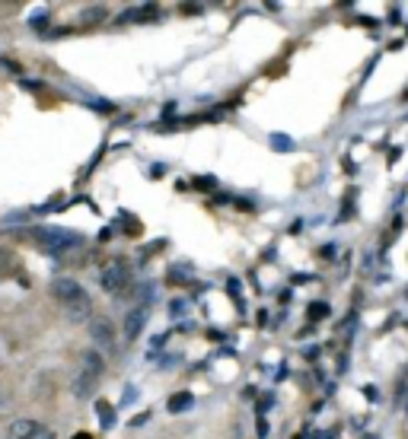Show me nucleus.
Segmentation results:
<instances>
[{
	"label": "nucleus",
	"mask_w": 408,
	"mask_h": 439,
	"mask_svg": "<svg viewBox=\"0 0 408 439\" xmlns=\"http://www.w3.org/2000/svg\"><path fill=\"white\" fill-rule=\"evenodd\" d=\"M51 296L61 302L64 316H67L70 322H86V318H90L93 299L74 277H55V281H51Z\"/></svg>",
	"instance_id": "f257e3e1"
},
{
	"label": "nucleus",
	"mask_w": 408,
	"mask_h": 439,
	"mask_svg": "<svg viewBox=\"0 0 408 439\" xmlns=\"http://www.w3.org/2000/svg\"><path fill=\"white\" fill-rule=\"evenodd\" d=\"M103 370H105L103 353H99V350H86L84 360H80V370H77V376H74V395L77 398H90L93 391H96L99 379H103Z\"/></svg>",
	"instance_id": "f03ea898"
},
{
	"label": "nucleus",
	"mask_w": 408,
	"mask_h": 439,
	"mask_svg": "<svg viewBox=\"0 0 408 439\" xmlns=\"http://www.w3.org/2000/svg\"><path fill=\"white\" fill-rule=\"evenodd\" d=\"M32 239L42 242L45 248H51V252H70V248H80V236L70 233V229H58V227H39L32 229Z\"/></svg>",
	"instance_id": "7ed1b4c3"
},
{
	"label": "nucleus",
	"mask_w": 408,
	"mask_h": 439,
	"mask_svg": "<svg viewBox=\"0 0 408 439\" xmlns=\"http://www.w3.org/2000/svg\"><path fill=\"white\" fill-rule=\"evenodd\" d=\"M99 283H103L105 293L118 296L128 283H131V271H128L125 261H109V264L103 268V274H99Z\"/></svg>",
	"instance_id": "20e7f679"
},
{
	"label": "nucleus",
	"mask_w": 408,
	"mask_h": 439,
	"mask_svg": "<svg viewBox=\"0 0 408 439\" xmlns=\"http://www.w3.org/2000/svg\"><path fill=\"white\" fill-rule=\"evenodd\" d=\"M90 337L105 350H115V331H112V322L109 318H96L90 322Z\"/></svg>",
	"instance_id": "39448f33"
},
{
	"label": "nucleus",
	"mask_w": 408,
	"mask_h": 439,
	"mask_svg": "<svg viewBox=\"0 0 408 439\" xmlns=\"http://www.w3.org/2000/svg\"><path fill=\"white\" fill-rule=\"evenodd\" d=\"M147 316H150V309H147V306H138V309H131L125 316V337H128V341H134V337L144 331Z\"/></svg>",
	"instance_id": "423d86ee"
},
{
	"label": "nucleus",
	"mask_w": 408,
	"mask_h": 439,
	"mask_svg": "<svg viewBox=\"0 0 408 439\" xmlns=\"http://www.w3.org/2000/svg\"><path fill=\"white\" fill-rule=\"evenodd\" d=\"M39 433H42V426L35 420H16L13 430H10V439H35Z\"/></svg>",
	"instance_id": "0eeeda50"
},
{
	"label": "nucleus",
	"mask_w": 408,
	"mask_h": 439,
	"mask_svg": "<svg viewBox=\"0 0 408 439\" xmlns=\"http://www.w3.org/2000/svg\"><path fill=\"white\" fill-rule=\"evenodd\" d=\"M192 405H195V401H192V395H188V391H182V395H173V398H169V411H173V414L188 411Z\"/></svg>",
	"instance_id": "6e6552de"
},
{
	"label": "nucleus",
	"mask_w": 408,
	"mask_h": 439,
	"mask_svg": "<svg viewBox=\"0 0 408 439\" xmlns=\"http://www.w3.org/2000/svg\"><path fill=\"white\" fill-rule=\"evenodd\" d=\"M96 414H99V420H103L105 430H109V426H115V411H112L109 401H96Z\"/></svg>",
	"instance_id": "1a4fd4ad"
},
{
	"label": "nucleus",
	"mask_w": 408,
	"mask_h": 439,
	"mask_svg": "<svg viewBox=\"0 0 408 439\" xmlns=\"http://www.w3.org/2000/svg\"><path fill=\"white\" fill-rule=\"evenodd\" d=\"M157 16V7H138V10H125V20H150Z\"/></svg>",
	"instance_id": "9d476101"
},
{
	"label": "nucleus",
	"mask_w": 408,
	"mask_h": 439,
	"mask_svg": "<svg viewBox=\"0 0 408 439\" xmlns=\"http://www.w3.org/2000/svg\"><path fill=\"white\" fill-rule=\"evenodd\" d=\"M10 268H13V258H10V252H4V248H0V274H7Z\"/></svg>",
	"instance_id": "9b49d317"
},
{
	"label": "nucleus",
	"mask_w": 408,
	"mask_h": 439,
	"mask_svg": "<svg viewBox=\"0 0 408 439\" xmlns=\"http://www.w3.org/2000/svg\"><path fill=\"white\" fill-rule=\"evenodd\" d=\"M271 144H275V150H291V137H281V134H275V137H271Z\"/></svg>",
	"instance_id": "f8f14e48"
},
{
	"label": "nucleus",
	"mask_w": 408,
	"mask_h": 439,
	"mask_svg": "<svg viewBox=\"0 0 408 439\" xmlns=\"http://www.w3.org/2000/svg\"><path fill=\"white\" fill-rule=\"evenodd\" d=\"M32 26H35V29L45 26V13H35V16H32Z\"/></svg>",
	"instance_id": "ddd939ff"
},
{
	"label": "nucleus",
	"mask_w": 408,
	"mask_h": 439,
	"mask_svg": "<svg viewBox=\"0 0 408 439\" xmlns=\"http://www.w3.org/2000/svg\"><path fill=\"white\" fill-rule=\"evenodd\" d=\"M35 439H51V433H48V430H42V433H39V436H35Z\"/></svg>",
	"instance_id": "4468645a"
},
{
	"label": "nucleus",
	"mask_w": 408,
	"mask_h": 439,
	"mask_svg": "<svg viewBox=\"0 0 408 439\" xmlns=\"http://www.w3.org/2000/svg\"><path fill=\"white\" fill-rule=\"evenodd\" d=\"M74 439H93V436H90V433H77Z\"/></svg>",
	"instance_id": "2eb2a0df"
},
{
	"label": "nucleus",
	"mask_w": 408,
	"mask_h": 439,
	"mask_svg": "<svg viewBox=\"0 0 408 439\" xmlns=\"http://www.w3.org/2000/svg\"><path fill=\"white\" fill-rule=\"evenodd\" d=\"M0 405H4V398H0Z\"/></svg>",
	"instance_id": "dca6fc26"
}]
</instances>
